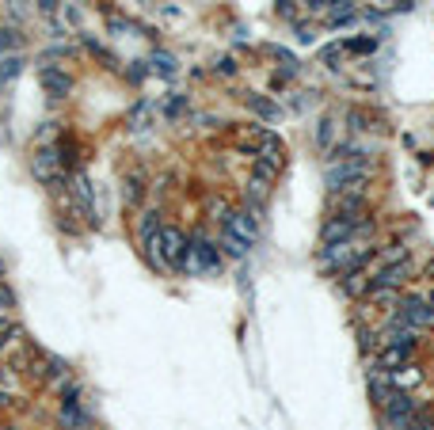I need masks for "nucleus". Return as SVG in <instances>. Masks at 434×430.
Segmentation results:
<instances>
[{"mask_svg":"<svg viewBox=\"0 0 434 430\" xmlns=\"http://www.w3.org/2000/svg\"><path fill=\"white\" fill-rule=\"evenodd\" d=\"M38 80H42V88H46V95H53V99L73 95V76L53 69V65H38Z\"/></svg>","mask_w":434,"mask_h":430,"instance_id":"5","label":"nucleus"},{"mask_svg":"<svg viewBox=\"0 0 434 430\" xmlns=\"http://www.w3.org/2000/svg\"><path fill=\"white\" fill-rule=\"evenodd\" d=\"M31 172H35V179H42L46 187H53V191H58V187L65 183V172H61V160H58V149H38L35 157H31Z\"/></svg>","mask_w":434,"mask_h":430,"instance_id":"4","label":"nucleus"},{"mask_svg":"<svg viewBox=\"0 0 434 430\" xmlns=\"http://www.w3.org/2000/svg\"><path fill=\"white\" fill-rule=\"evenodd\" d=\"M81 23V8H76V0H65L61 4V27H76Z\"/></svg>","mask_w":434,"mask_h":430,"instance_id":"18","label":"nucleus"},{"mask_svg":"<svg viewBox=\"0 0 434 430\" xmlns=\"http://www.w3.org/2000/svg\"><path fill=\"white\" fill-rule=\"evenodd\" d=\"M373 175L370 157H347V160H331L328 168V191L331 194H347V191H362Z\"/></svg>","mask_w":434,"mask_h":430,"instance_id":"1","label":"nucleus"},{"mask_svg":"<svg viewBox=\"0 0 434 430\" xmlns=\"http://www.w3.org/2000/svg\"><path fill=\"white\" fill-rule=\"evenodd\" d=\"M0 430H12V426H0Z\"/></svg>","mask_w":434,"mask_h":430,"instance_id":"32","label":"nucleus"},{"mask_svg":"<svg viewBox=\"0 0 434 430\" xmlns=\"http://www.w3.org/2000/svg\"><path fill=\"white\" fill-rule=\"evenodd\" d=\"M58 423H61V430H88V415L81 411V404H61Z\"/></svg>","mask_w":434,"mask_h":430,"instance_id":"8","label":"nucleus"},{"mask_svg":"<svg viewBox=\"0 0 434 430\" xmlns=\"http://www.w3.org/2000/svg\"><path fill=\"white\" fill-rule=\"evenodd\" d=\"M214 73L232 76V73H237V61H232V58H217V61H214Z\"/></svg>","mask_w":434,"mask_h":430,"instance_id":"25","label":"nucleus"},{"mask_svg":"<svg viewBox=\"0 0 434 430\" xmlns=\"http://www.w3.org/2000/svg\"><path fill=\"white\" fill-rule=\"evenodd\" d=\"M4 274H8V263H4V256H0V278H4Z\"/></svg>","mask_w":434,"mask_h":430,"instance_id":"30","label":"nucleus"},{"mask_svg":"<svg viewBox=\"0 0 434 430\" xmlns=\"http://www.w3.org/2000/svg\"><path fill=\"white\" fill-rule=\"evenodd\" d=\"M248 107L263 118V122H278V118H282L278 103H271V99H263V95H248Z\"/></svg>","mask_w":434,"mask_h":430,"instance_id":"11","label":"nucleus"},{"mask_svg":"<svg viewBox=\"0 0 434 430\" xmlns=\"http://www.w3.org/2000/svg\"><path fill=\"white\" fill-rule=\"evenodd\" d=\"M4 324H8V320H4V316H0V327H4Z\"/></svg>","mask_w":434,"mask_h":430,"instance_id":"31","label":"nucleus"},{"mask_svg":"<svg viewBox=\"0 0 434 430\" xmlns=\"http://www.w3.org/2000/svg\"><path fill=\"white\" fill-rule=\"evenodd\" d=\"M343 46H347V53H373L377 50V38H347Z\"/></svg>","mask_w":434,"mask_h":430,"instance_id":"19","label":"nucleus"},{"mask_svg":"<svg viewBox=\"0 0 434 430\" xmlns=\"http://www.w3.org/2000/svg\"><path fill=\"white\" fill-rule=\"evenodd\" d=\"M122 198H126L130 206H133V202H141V198H145V179H141V175H126V187H122Z\"/></svg>","mask_w":434,"mask_h":430,"instance_id":"16","label":"nucleus"},{"mask_svg":"<svg viewBox=\"0 0 434 430\" xmlns=\"http://www.w3.org/2000/svg\"><path fill=\"white\" fill-rule=\"evenodd\" d=\"M160 229H164V221H160V214H157V209H149V214H141V240H153V236H160Z\"/></svg>","mask_w":434,"mask_h":430,"instance_id":"15","label":"nucleus"},{"mask_svg":"<svg viewBox=\"0 0 434 430\" xmlns=\"http://www.w3.org/2000/svg\"><path fill=\"white\" fill-rule=\"evenodd\" d=\"M73 194H76V206H81V214L92 217V183H88V175H81V172L73 175Z\"/></svg>","mask_w":434,"mask_h":430,"instance_id":"9","label":"nucleus"},{"mask_svg":"<svg viewBox=\"0 0 434 430\" xmlns=\"http://www.w3.org/2000/svg\"><path fill=\"white\" fill-rule=\"evenodd\" d=\"M388 324L408 327V332H423V327L434 324V301L423 297V293H411V297H404V301H396V313H393Z\"/></svg>","mask_w":434,"mask_h":430,"instance_id":"2","label":"nucleus"},{"mask_svg":"<svg viewBox=\"0 0 434 430\" xmlns=\"http://www.w3.org/2000/svg\"><path fill=\"white\" fill-rule=\"evenodd\" d=\"M301 4L309 8V12H328V4H331V0H301Z\"/></svg>","mask_w":434,"mask_h":430,"instance_id":"26","label":"nucleus"},{"mask_svg":"<svg viewBox=\"0 0 434 430\" xmlns=\"http://www.w3.org/2000/svg\"><path fill=\"white\" fill-rule=\"evenodd\" d=\"M19 69H24V58H16V53H8V58H0V88L8 80H16Z\"/></svg>","mask_w":434,"mask_h":430,"instance_id":"13","label":"nucleus"},{"mask_svg":"<svg viewBox=\"0 0 434 430\" xmlns=\"http://www.w3.org/2000/svg\"><path fill=\"white\" fill-rule=\"evenodd\" d=\"M126 76H130V80H133V84H141V80H145V76H149V61H133V65H130V69H126Z\"/></svg>","mask_w":434,"mask_h":430,"instance_id":"24","label":"nucleus"},{"mask_svg":"<svg viewBox=\"0 0 434 430\" xmlns=\"http://www.w3.org/2000/svg\"><path fill=\"white\" fill-rule=\"evenodd\" d=\"M24 46V31L19 27H0V53H12Z\"/></svg>","mask_w":434,"mask_h":430,"instance_id":"14","label":"nucleus"},{"mask_svg":"<svg viewBox=\"0 0 434 430\" xmlns=\"http://www.w3.org/2000/svg\"><path fill=\"white\" fill-rule=\"evenodd\" d=\"M12 308H16V293H12V285L0 278V313H12Z\"/></svg>","mask_w":434,"mask_h":430,"instance_id":"22","label":"nucleus"},{"mask_svg":"<svg viewBox=\"0 0 434 430\" xmlns=\"http://www.w3.org/2000/svg\"><path fill=\"white\" fill-rule=\"evenodd\" d=\"M38 8H42V12H46V16H53V12H58V8H61V0H38Z\"/></svg>","mask_w":434,"mask_h":430,"instance_id":"27","label":"nucleus"},{"mask_svg":"<svg viewBox=\"0 0 434 430\" xmlns=\"http://www.w3.org/2000/svg\"><path fill=\"white\" fill-rule=\"evenodd\" d=\"M217 248L225 251V256H232V259H244L252 251V244L248 240H240V236H232L229 229H221V240H217Z\"/></svg>","mask_w":434,"mask_h":430,"instance_id":"10","label":"nucleus"},{"mask_svg":"<svg viewBox=\"0 0 434 430\" xmlns=\"http://www.w3.org/2000/svg\"><path fill=\"white\" fill-rule=\"evenodd\" d=\"M4 4H8V8H24L27 0H4Z\"/></svg>","mask_w":434,"mask_h":430,"instance_id":"29","label":"nucleus"},{"mask_svg":"<svg viewBox=\"0 0 434 430\" xmlns=\"http://www.w3.org/2000/svg\"><path fill=\"white\" fill-rule=\"evenodd\" d=\"M149 73H157V76H164V80H172V76L180 73V61H175V53H168V50H153L149 53Z\"/></svg>","mask_w":434,"mask_h":430,"instance_id":"7","label":"nucleus"},{"mask_svg":"<svg viewBox=\"0 0 434 430\" xmlns=\"http://www.w3.org/2000/svg\"><path fill=\"white\" fill-rule=\"evenodd\" d=\"M408 430H434V415H430V411H423V407H419V411L411 415Z\"/></svg>","mask_w":434,"mask_h":430,"instance_id":"21","label":"nucleus"},{"mask_svg":"<svg viewBox=\"0 0 434 430\" xmlns=\"http://www.w3.org/2000/svg\"><path fill=\"white\" fill-rule=\"evenodd\" d=\"M320 58H324L328 65H339L343 58H347V46H343V42H331V46L320 50Z\"/></svg>","mask_w":434,"mask_h":430,"instance_id":"20","label":"nucleus"},{"mask_svg":"<svg viewBox=\"0 0 434 430\" xmlns=\"http://www.w3.org/2000/svg\"><path fill=\"white\" fill-rule=\"evenodd\" d=\"M84 46H88V50H92V53H95V58H99V61H103V65H107V69H118V58H115V53H110V50H103V46H99V42H95V38H84Z\"/></svg>","mask_w":434,"mask_h":430,"instance_id":"17","label":"nucleus"},{"mask_svg":"<svg viewBox=\"0 0 434 430\" xmlns=\"http://www.w3.org/2000/svg\"><path fill=\"white\" fill-rule=\"evenodd\" d=\"M187 274H217L221 271V248L206 236H191L187 240V256H183V267Z\"/></svg>","mask_w":434,"mask_h":430,"instance_id":"3","label":"nucleus"},{"mask_svg":"<svg viewBox=\"0 0 434 430\" xmlns=\"http://www.w3.org/2000/svg\"><path fill=\"white\" fill-rule=\"evenodd\" d=\"M328 19H331V27L354 23V19H358V0H331V4H328Z\"/></svg>","mask_w":434,"mask_h":430,"instance_id":"6","label":"nucleus"},{"mask_svg":"<svg viewBox=\"0 0 434 430\" xmlns=\"http://www.w3.org/2000/svg\"><path fill=\"white\" fill-rule=\"evenodd\" d=\"M411 0H381V8H408Z\"/></svg>","mask_w":434,"mask_h":430,"instance_id":"28","label":"nucleus"},{"mask_svg":"<svg viewBox=\"0 0 434 430\" xmlns=\"http://www.w3.org/2000/svg\"><path fill=\"white\" fill-rule=\"evenodd\" d=\"M183 107H187V95H168V99H164V115H168V118L183 115Z\"/></svg>","mask_w":434,"mask_h":430,"instance_id":"23","label":"nucleus"},{"mask_svg":"<svg viewBox=\"0 0 434 430\" xmlns=\"http://www.w3.org/2000/svg\"><path fill=\"white\" fill-rule=\"evenodd\" d=\"M316 145L320 149H336L339 145V122H336V118H324V122H320V130H316Z\"/></svg>","mask_w":434,"mask_h":430,"instance_id":"12","label":"nucleus"}]
</instances>
